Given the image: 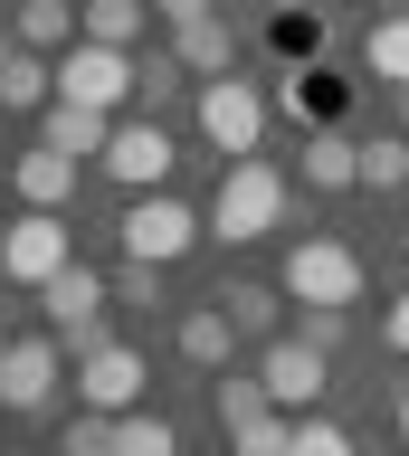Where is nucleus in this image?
Here are the masks:
<instances>
[{
	"label": "nucleus",
	"instance_id": "obj_3",
	"mask_svg": "<svg viewBox=\"0 0 409 456\" xmlns=\"http://www.w3.org/2000/svg\"><path fill=\"white\" fill-rule=\"evenodd\" d=\"M58 266H77V228H67V209H20V219L0 228V276L10 285H48Z\"/></svg>",
	"mask_w": 409,
	"mask_h": 456
},
{
	"label": "nucleus",
	"instance_id": "obj_34",
	"mask_svg": "<svg viewBox=\"0 0 409 456\" xmlns=\"http://www.w3.org/2000/svg\"><path fill=\"white\" fill-rule=\"evenodd\" d=\"M390 419H400V447H409V390H400V409H390Z\"/></svg>",
	"mask_w": 409,
	"mask_h": 456
},
{
	"label": "nucleus",
	"instance_id": "obj_21",
	"mask_svg": "<svg viewBox=\"0 0 409 456\" xmlns=\"http://www.w3.org/2000/svg\"><path fill=\"white\" fill-rule=\"evenodd\" d=\"M115 456H181V428L162 409H124L115 419Z\"/></svg>",
	"mask_w": 409,
	"mask_h": 456
},
{
	"label": "nucleus",
	"instance_id": "obj_14",
	"mask_svg": "<svg viewBox=\"0 0 409 456\" xmlns=\"http://www.w3.org/2000/svg\"><path fill=\"white\" fill-rule=\"evenodd\" d=\"M305 181H315V191H362V142L315 124V134H305Z\"/></svg>",
	"mask_w": 409,
	"mask_h": 456
},
{
	"label": "nucleus",
	"instance_id": "obj_1",
	"mask_svg": "<svg viewBox=\"0 0 409 456\" xmlns=\"http://www.w3.org/2000/svg\"><path fill=\"white\" fill-rule=\"evenodd\" d=\"M276 228H286V171L266 162V152L229 162V171H219V200H209V238L258 248V238H276Z\"/></svg>",
	"mask_w": 409,
	"mask_h": 456
},
{
	"label": "nucleus",
	"instance_id": "obj_5",
	"mask_svg": "<svg viewBox=\"0 0 409 456\" xmlns=\"http://www.w3.org/2000/svg\"><path fill=\"white\" fill-rule=\"evenodd\" d=\"M200 142L229 152V162H248L266 142V95L248 77H200Z\"/></svg>",
	"mask_w": 409,
	"mask_h": 456
},
{
	"label": "nucleus",
	"instance_id": "obj_31",
	"mask_svg": "<svg viewBox=\"0 0 409 456\" xmlns=\"http://www.w3.org/2000/svg\"><path fill=\"white\" fill-rule=\"evenodd\" d=\"M315 48H323V28L295 20V10H276V57H315Z\"/></svg>",
	"mask_w": 409,
	"mask_h": 456
},
{
	"label": "nucleus",
	"instance_id": "obj_26",
	"mask_svg": "<svg viewBox=\"0 0 409 456\" xmlns=\"http://www.w3.org/2000/svg\"><path fill=\"white\" fill-rule=\"evenodd\" d=\"M258 409H276V399H266V380H258V370H248V380L229 370V380H219V428H248Z\"/></svg>",
	"mask_w": 409,
	"mask_h": 456
},
{
	"label": "nucleus",
	"instance_id": "obj_11",
	"mask_svg": "<svg viewBox=\"0 0 409 456\" xmlns=\"http://www.w3.org/2000/svg\"><path fill=\"white\" fill-rule=\"evenodd\" d=\"M95 162L115 171L124 191H162V181H172V162H181V142L162 134V114H143V124H115V134H105V152H95Z\"/></svg>",
	"mask_w": 409,
	"mask_h": 456
},
{
	"label": "nucleus",
	"instance_id": "obj_33",
	"mask_svg": "<svg viewBox=\"0 0 409 456\" xmlns=\"http://www.w3.org/2000/svg\"><path fill=\"white\" fill-rule=\"evenodd\" d=\"M209 10H219V0H152V20H172V28L181 20H209Z\"/></svg>",
	"mask_w": 409,
	"mask_h": 456
},
{
	"label": "nucleus",
	"instance_id": "obj_4",
	"mask_svg": "<svg viewBox=\"0 0 409 456\" xmlns=\"http://www.w3.org/2000/svg\"><path fill=\"white\" fill-rule=\"evenodd\" d=\"M276 285H286V305H362V256L343 238H295Z\"/></svg>",
	"mask_w": 409,
	"mask_h": 456
},
{
	"label": "nucleus",
	"instance_id": "obj_25",
	"mask_svg": "<svg viewBox=\"0 0 409 456\" xmlns=\"http://www.w3.org/2000/svg\"><path fill=\"white\" fill-rule=\"evenodd\" d=\"M219 305H229L238 333H266V323H276V305H286V285H229Z\"/></svg>",
	"mask_w": 409,
	"mask_h": 456
},
{
	"label": "nucleus",
	"instance_id": "obj_16",
	"mask_svg": "<svg viewBox=\"0 0 409 456\" xmlns=\"http://www.w3.org/2000/svg\"><path fill=\"white\" fill-rule=\"evenodd\" d=\"M0 105H58V67L20 38H0Z\"/></svg>",
	"mask_w": 409,
	"mask_h": 456
},
{
	"label": "nucleus",
	"instance_id": "obj_23",
	"mask_svg": "<svg viewBox=\"0 0 409 456\" xmlns=\"http://www.w3.org/2000/svg\"><path fill=\"white\" fill-rule=\"evenodd\" d=\"M181 77H191V67H181L172 48H152V57H134V105H143V114H162V105H172V86H181Z\"/></svg>",
	"mask_w": 409,
	"mask_h": 456
},
{
	"label": "nucleus",
	"instance_id": "obj_30",
	"mask_svg": "<svg viewBox=\"0 0 409 456\" xmlns=\"http://www.w3.org/2000/svg\"><path fill=\"white\" fill-rule=\"evenodd\" d=\"M115 305H162V266L124 256V276H115Z\"/></svg>",
	"mask_w": 409,
	"mask_h": 456
},
{
	"label": "nucleus",
	"instance_id": "obj_18",
	"mask_svg": "<svg viewBox=\"0 0 409 456\" xmlns=\"http://www.w3.org/2000/svg\"><path fill=\"white\" fill-rule=\"evenodd\" d=\"M20 10V48H38V57H58V48H77V0H10Z\"/></svg>",
	"mask_w": 409,
	"mask_h": 456
},
{
	"label": "nucleus",
	"instance_id": "obj_7",
	"mask_svg": "<svg viewBox=\"0 0 409 456\" xmlns=\"http://www.w3.org/2000/svg\"><path fill=\"white\" fill-rule=\"evenodd\" d=\"M58 380H67V342L58 333H20L10 362H0V409H10V419H38V409L58 399Z\"/></svg>",
	"mask_w": 409,
	"mask_h": 456
},
{
	"label": "nucleus",
	"instance_id": "obj_20",
	"mask_svg": "<svg viewBox=\"0 0 409 456\" xmlns=\"http://www.w3.org/2000/svg\"><path fill=\"white\" fill-rule=\"evenodd\" d=\"M362 67H372L380 86H409V10L372 20V38H362Z\"/></svg>",
	"mask_w": 409,
	"mask_h": 456
},
{
	"label": "nucleus",
	"instance_id": "obj_35",
	"mask_svg": "<svg viewBox=\"0 0 409 456\" xmlns=\"http://www.w3.org/2000/svg\"><path fill=\"white\" fill-rule=\"evenodd\" d=\"M400 134H409V86H400Z\"/></svg>",
	"mask_w": 409,
	"mask_h": 456
},
{
	"label": "nucleus",
	"instance_id": "obj_6",
	"mask_svg": "<svg viewBox=\"0 0 409 456\" xmlns=\"http://www.w3.org/2000/svg\"><path fill=\"white\" fill-rule=\"evenodd\" d=\"M58 105H134V48H105V38L58 48Z\"/></svg>",
	"mask_w": 409,
	"mask_h": 456
},
{
	"label": "nucleus",
	"instance_id": "obj_8",
	"mask_svg": "<svg viewBox=\"0 0 409 456\" xmlns=\"http://www.w3.org/2000/svg\"><path fill=\"white\" fill-rule=\"evenodd\" d=\"M38 305H48V323H58V342H77V352H95V323H105V305H115V285L95 276L86 256H77V266H58V276L38 285Z\"/></svg>",
	"mask_w": 409,
	"mask_h": 456
},
{
	"label": "nucleus",
	"instance_id": "obj_9",
	"mask_svg": "<svg viewBox=\"0 0 409 456\" xmlns=\"http://www.w3.org/2000/svg\"><path fill=\"white\" fill-rule=\"evenodd\" d=\"M143 352L134 342H95V352H77V409H105V419H124V409H143Z\"/></svg>",
	"mask_w": 409,
	"mask_h": 456
},
{
	"label": "nucleus",
	"instance_id": "obj_15",
	"mask_svg": "<svg viewBox=\"0 0 409 456\" xmlns=\"http://www.w3.org/2000/svg\"><path fill=\"white\" fill-rule=\"evenodd\" d=\"M172 342H181V362H200V370H229V352H238V323H229V305H191Z\"/></svg>",
	"mask_w": 409,
	"mask_h": 456
},
{
	"label": "nucleus",
	"instance_id": "obj_10",
	"mask_svg": "<svg viewBox=\"0 0 409 456\" xmlns=\"http://www.w3.org/2000/svg\"><path fill=\"white\" fill-rule=\"evenodd\" d=\"M258 380H266V399H276V409H295V419H305V409L333 390V352H315L305 333H286V342H266V352H258Z\"/></svg>",
	"mask_w": 409,
	"mask_h": 456
},
{
	"label": "nucleus",
	"instance_id": "obj_29",
	"mask_svg": "<svg viewBox=\"0 0 409 456\" xmlns=\"http://www.w3.org/2000/svg\"><path fill=\"white\" fill-rule=\"evenodd\" d=\"M343 333H352V305H305V342L315 352H343Z\"/></svg>",
	"mask_w": 409,
	"mask_h": 456
},
{
	"label": "nucleus",
	"instance_id": "obj_36",
	"mask_svg": "<svg viewBox=\"0 0 409 456\" xmlns=\"http://www.w3.org/2000/svg\"><path fill=\"white\" fill-rule=\"evenodd\" d=\"M0 362H10V333H0Z\"/></svg>",
	"mask_w": 409,
	"mask_h": 456
},
{
	"label": "nucleus",
	"instance_id": "obj_22",
	"mask_svg": "<svg viewBox=\"0 0 409 456\" xmlns=\"http://www.w3.org/2000/svg\"><path fill=\"white\" fill-rule=\"evenodd\" d=\"M295 447V409H258L248 428H229V456H286Z\"/></svg>",
	"mask_w": 409,
	"mask_h": 456
},
{
	"label": "nucleus",
	"instance_id": "obj_12",
	"mask_svg": "<svg viewBox=\"0 0 409 456\" xmlns=\"http://www.w3.org/2000/svg\"><path fill=\"white\" fill-rule=\"evenodd\" d=\"M10 191H20V209H67V200H77V162H67L58 142H29V152L10 162Z\"/></svg>",
	"mask_w": 409,
	"mask_h": 456
},
{
	"label": "nucleus",
	"instance_id": "obj_32",
	"mask_svg": "<svg viewBox=\"0 0 409 456\" xmlns=\"http://www.w3.org/2000/svg\"><path fill=\"white\" fill-rule=\"evenodd\" d=\"M380 342H390V352H409V285L390 295V314H380Z\"/></svg>",
	"mask_w": 409,
	"mask_h": 456
},
{
	"label": "nucleus",
	"instance_id": "obj_13",
	"mask_svg": "<svg viewBox=\"0 0 409 456\" xmlns=\"http://www.w3.org/2000/svg\"><path fill=\"white\" fill-rule=\"evenodd\" d=\"M105 134H115V114H105V105H48V114H38V142H58L67 162L105 152Z\"/></svg>",
	"mask_w": 409,
	"mask_h": 456
},
{
	"label": "nucleus",
	"instance_id": "obj_28",
	"mask_svg": "<svg viewBox=\"0 0 409 456\" xmlns=\"http://www.w3.org/2000/svg\"><path fill=\"white\" fill-rule=\"evenodd\" d=\"M286 456H362V447H352L333 419H315V409H305V419H295V447H286Z\"/></svg>",
	"mask_w": 409,
	"mask_h": 456
},
{
	"label": "nucleus",
	"instance_id": "obj_17",
	"mask_svg": "<svg viewBox=\"0 0 409 456\" xmlns=\"http://www.w3.org/2000/svg\"><path fill=\"white\" fill-rule=\"evenodd\" d=\"M172 57H181V67H191V77H229L238 38H229V20L209 10V20H181V28H172Z\"/></svg>",
	"mask_w": 409,
	"mask_h": 456
},
{
	"label": "nucleus",
	"instance_id": "obj_19",
	"mask_svg": "<svg viewBox=\"0 0 409 456\" xmlns=\"http://www.w3.org/2000/svg\"><path fill=\"white\" fill-rule=\"evenodd\" d=\"M152 20V0H77V38H105V48H134Z\"/></svg>",
	"mask_w": 409,
	"mask_h": 456
},
{
	"label": "nucleus",
	"instance_id": "obj_27",
	"mask_svg": "<svg viewBox=\"0 0 409 456\" xmlns=\"http://www.w3.org/2000/svg\"><path fill=\"white\" fill-rule=\"evenodd\" d=\"M58 456H115V419H105V409H77L67 437H58Z\"/></svg>",
	"mask_w": 409,
	"mask_h": 456
},
{
	"label": "nucleus",
	"instance_id": "obj_24",
	"mask_svg": "<svg viewBox=\"0 0 409 456\" xmlns=\"http://www.w3.org/2000/svg\"><path fill=\"white\" fill-rule=\"evenodd\" d=\"M400 181H409V134L362 142V191H400Z\"/></svg>",
	"mask_w": 409,
	"mask_h": 456
},
{
	"label": "nucleus",
	"instance_id": "obj_2",
	"mask_svg": "<svg viewBox=\"0 0 409 456\" xmlns=\"http://www.w3.org/2000/svg\"><path fill=\"white\" fill-rule=\"evenodd\" d=\"M200 238H209V219L191 209V200H172V191H134V209H124V256H143V266H181Z\"/></svg>",
	"mask_w": 409,
	"mask_h": 456
}]
</instances>
